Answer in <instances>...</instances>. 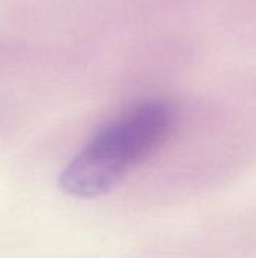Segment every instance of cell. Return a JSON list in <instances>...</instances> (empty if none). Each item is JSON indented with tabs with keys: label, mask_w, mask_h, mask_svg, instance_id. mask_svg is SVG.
Segmentation results:
<instances>
[{
	"label": "cell",
	"mask_w": 256,
	"mask_h": 258,
	"mask_svg": "<svg viewBox=\"0 0 256 258\" xmlns=\"http://www.w3.org/2000/svg\"><path fill=\"white\" fill-rule=\"evenodd\" d=\"M172 109L145 101L103 127L60 172V189L77 198L110 192L134 166L149 157L169 136Z\"/></svg>",
	"instance_id": "6da1fadb"
}]
</instances>
